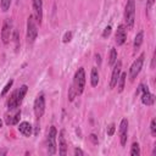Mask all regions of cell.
<instances>
[{"label":"cell","mask_w":156,"mask_h":156,"mask_svg":"<svg viewBox=\"0 0 156 156\" xmlns=\"http://www.w3.org/2000/svg\"><path fill=\"white\" fill-rule=\"evenodd\" d=\"M135 20V0H128L124 9V21L128 29H132Z\"/></svg>","instance_id":"obj_1"},{"label":"cell","mask_w":156,"mask_h":156,"mask_svg":"<svg viewBox=\"0 0 156 156\" xmlns=\"http://www.w3.org/2000/svg\"><path fill=\"white\" fill-rule=\"evenodd\" d=\"M85 87V72L83 67H79L74 74V79H73V88L76 90L77 95H80L84 90Z\"/></svg>","instance_id":"obj_2"},{"label":"cell","mask_w":156,"mask_h":156,"mask_svg":"<svg viewBox=\"0 0 156 156\" xmlns=\"http://www.w3.org/2000/svg\"><path fill=\"white\" fill-rule=\"evenodd\" d=\"M37 35H38V27H37L35 18L33 16H29L27 18V41L29 44L34 43V40L37 39Z\"/></svg>","instance_id":"obj_3"},{"label":"cell","mask_w":156,"mask_h":156,"mask_svg":"<svg viewBox=\"0 0 156 156\" xmlns=\"http://www.w3.org/2000/svg\"><path fill=\"white\" fill-rule=\"evenodd\" d=\"M56 135H57V130H56L55 126H51L50 130L48 133V136H46V146H48L49 155L56 154Z\"/></svg>","instance_id":"obj_4"},{"label":"cell","mask_w":156,"mask_h":156,"mask_svg":"<svg viewBox=\"0 0 156 156\" xmlns=\"http://www.w3.org/2000/svg\"><path fill=\"white\" fill-rule=\"evenodd\" d=\"M144 58H145V54L143 52L136 57V60L130 66V68H129V79H130V82H133L136 78V76L139 74V72L143 67V63H144Z\"/></svg>","instance_id":"obj_5"},{"label":"cell","mask_w":156,"mask_h":156,"mask_svg":"<svg viewBox=\"0 0 156 156\" xmlns=\"http://www.w3.org/2000/svg\"><path fill=\"white\" fill-rule=\"evenodd\" d=\"M44 111H45V98H44V94L40 93V94H38V96L34 100V115H35V117L39 119L44 115Z\"/></svg>","instance_id":"obj_6"},{"label":"cell","mask_w":156,"mask_h":156,"mask_svg":"<svg viewBox=\"0 0 156 156\" xmlns=\"http://www.w3.org/2000/svg\"><path fill=\"white\" fill-rule=\"evenodd\" d=\"M11 32H12V21L10 18H6L2 23V29H1V40L4 44H9L11 38Z\"/></svg>","instance_id":"obj_7"},{"label":"cell","mask_w":156,"mask_h":156,"mask_svg":"<svg viewBox=\"0 0 156 156\" xmlns=\"http://www.w3.org/2000/svg\"><path fill=\"white\" fill-rule=\"evenodd\" d=\"M32 4H33L35 22L40 24L43 20V0H32Z\"/></svg>","instance_id":"obj_8"},{"label":"cell","mask_w":156,"mask_h":156,"mask_svg":"<svg viewBox=\"0 0 156 156\" xmlns=\"http://www.w3.org/2000/svg\"><path fill=\"white\" fill-rule=\"evenodd\" d=\"M121 68H122V62L121 61H116L115 62V67L111 74V80H110V88H115L117 85L119 74H121Z\"/></svg>","instance_id":"obj_9"},{"label":"cell","mask_w":156,"mask_h":156,"mask_svg":"<svg viewBox=\"0 0 156 156\" xmlns=\"http://www.w3.org/2000/svg\"><path fill=\"white\" fill-rule=\"evenodd\" d=\"M127 134H128V121L127 118H123L119 124V141L122 146L127 144Z\"/></svg>","instance_id":"obj_10"},{"label":"cell","mask_w":156,"mask_h":156,"mask_svg":"<svg viewBox=\"0 0 156 156\" xmlns=\"http://www.w3.org/2000/svg\"><path fill=\"white\" fill-rule=\"evenodd\" d=\"M126 39H127V28L124 27V24H119L117 27V32H116V35H115L116 44L122 45V44H124Z\"/></svg>","instance_id":"obj_11"},{"label":"cell","mask_w":156,"mask_h":156,"mask_svg":"<svg viewBox=\"0 0 156 156\" xmlns=\"http://www.w3.org/2000/svg\"><path fill=\"white\" fill-rule=\"evenodd\" d=\"M141 90H143V95H141V102L146 106H151L155 102V95L151 94L147 89V87L141 85Z\"/></svg>","instance_id":"obj_12"},{"label":"cell","mask_w":156,"mask_h":156,"mask_svg":"<svg viewBox=\"0 0 156 156\" xmlns=\"http://www.w3.org/2000/svg\"><path fill=\"white\" fill-rule=\"evenodd\" d=\"M58 154L65 156L67 154V143L65 139V130H60L58 133Z\"/></svg>","instance_id":"obj_13"},{"label":"cell","mask_w":156,"mask_h":156,"mask_svg":"<svg viewBox=\"0 0 156 156\" xmlns=\"http://www.w3.org/2000/svg\"><path fill=\"white\" fill-rule=\"evenodd\" d=\"M27 90H28V87H27L26 84H23L22 87H20V89H17L16 91H13V95H15V98H16V102H17V105H18V106L22 104L23 98L26 96Z\"/></svg>","instance_id":"obj_14"},{"label":"cell","mask_w":156,"mask_h":156,"mask_svg":"<svg viewBox=\"0 0 156 156\" xmlns=\"http://www.w3.org/2000/svg\"><path fill=\"white\" fill-rule=\"evenodd\" d=\"M32 124L29 123V122H22V123H20V126H18V130H20V133H22L24 136H29L30 134H32Z\"/></svg>","instance_id":"obj_15"},{"label":"cell","mask_w":156,"mask_h":156,"mask_svg":"<svg viewBox=\"0 0 156 156\" xmlns=\"http://www.w3.org/2000/svg\"><path fill=\"white\" fill-rule=\"evenodd\" d=\"M20 117H21V111L16 110V113L13 116H9L6 118V124H9V126L10 124H17L20 121Z\"/></svg>","instance_id":"obj_16"},{"label":"cell","mask_w":156,"mask_h":156,"mask_svg":"<svg viewBox=\"0 0 156 156\" xmlns=\"http://www.w3.org/2000/svg\"><path fill=\"white\" fill-rule=\"evenodd\" d=\"M90 83H91L93 87H96L98 83H99V72H98V68H96V67H93V68H91Z\"/></svg>","instance_id":"obj_17"},{"label":"cell","mask_w":156,"mask_h":156,"mask_svg":"<svg viewBox=\"0 0 156 156\" xmlns=\"http://www.w3.org/2000/svg\"><path fill=\"white\" fill-rule=\"evenodd\" d=\"M143 39H144V33H143V30H140V32L136 33V35H135V38H134V49H135V50H138V49L141 46Z\"/></svg>","instance_id":"obj_18"},{"label":"cell","mask_w":156,"mask_h":156,"mask_svg":"<svg viewBox=\"0 0 156 156\" xmlns=\"http://www.w3.org/2000/svg\"><path fill=\"white\" fill-rule=\"evenodd\" d=\"M126 78H127V73H121L119 74V78H118V91H123V88H124V83H126Z\"/></svg>","instance_id":"obj_19"},{"label":"cell","mask_w":156,"mask_h":156,"mask_svg":"<svg viewBox=\"0 0 156 156\" xmlns=\"http://www.w3.org/2000/svg\"><path fill=\"white\" fill-rule=\"evenodd\" d=\"M116 61H117V51H116L115 48H112L111 51H110V56H108V65L113 66Z\"/></svg>","instance_id":"obj_20"},{"label":"cell","mask_w":156,"mask_h":156,"mask_svg":"<svg viewBox=\"0 0 156 156\" xmlns=\"http://www.w3.org/2000/svg\"><path fill=\"white\" fill-rule=\"evenodd\" d=\"M18 35H20L18 29H15L13 30V43H15V50H16V52L20 49V37Z\"/></svg>","instance_id":"obj_21"},{"label":"cell","mask_w":156,"mask_h":156,"mask_svg":"<svg viewBox=\"0 0 156 156\" xmlns=\"http://www.w3.org/2000/svg\"><path fill=\"white\" fill-rule=\"evenodd\" d=\"M130 155L132 156H139L140 155V147L138 143H133L132 149H130Z\"/></svg>","instance_id":"obj_22"},{"label":"cell","mask_w":156,"mask_h":156,"mask_svg":"<svg viewBox=\"0 0 156 156\" xmlns=\"http://www.w3.org/2000/svg\"><path fill=\"white\" fill-rule=\"evenodd\" d=\"M11 5V0H0V7L2 11H7L10 9Z\"/></svg>","instance_id":"obj_23"},{"label":"cell","mask_w":156,"mask_h":156,"mask_svg":"<svg viewBox=\"0 0 156 156\" xmlns=\"http://www.w3.org/2000/svg\"><path fill=\"white\" fill-rule=\"evenodd\" d=\"M12 84H13V80L12 79H10L9 82H7V84L4 87V89H2V91H1V96H5L6 95V93L10 90V88L12 87Z\"/></svg>","instance_id":"obj_24"},{"label":"cell","mask_w":156,"mask_h":156,"mask_svg":"<svg viewBox=\"0 0 156 156\" xmlns=\"http://www.w3.org/2000/svg\"><path fill=\"white\" fill-rule=\"evenodd\" d=\"M150 129H151V134H152L154 136H156V119H155V118H152V119H151Z\"/></svg>","instance_id":"obj_25"},{"label":"cell","mask_w":156,"mask_h":156,"mask_svg":"<svg viewBox=\"0 0 156 156\" xmlns=\"http://www.w3.org/2000/svg\"><path fill=\"white\" fill-rule=\"evenodd\" d=\"M71 39H72V32H66L63 38H62V41L63 43H68V41H71Z\"/></svg>","instance_id":"obj_26"},{"label":"cell","mask_w":156,"mask_h":156,"mask_svg":"<svg viewBox=\"0 0 156 156\" xmlns=\"http://www.w3.org/2000/svg\"><path fill=\"white\" fill-rule=\"evenodd\" d=\"M77 94H76V90H74V88H73V85L69 88V91H68V99H69V101H73V99H74V96H76Z\"/></svg>","instance_id":"obj_27"},{"label":"cell","mask_w":156,"mask_h":156,"mask_svg":"<svg viewBox=\"0 0 156 156\" xmlns=\"http://www.w3.org/2000/svg\"><path fill=\"white\" fill-rule=\"evenodd\" d=\"M115 129H116L115 124H113V123H111V124L107 127V134H108L110 136H112V135L115 134Z\"/></svg>","instance_id":"obj_28"},{"label":"cell","mask_w":156,"mask_h":156,"mask_svg":"<svg viewBox=\"0 0 156 156\" xmlns=\"http://www.w3.org/2000/svg\"><path fill=\"white\" fill-rule=\"evenodd\" d=\"M111 34V26H107L102 32V38H107Z\"/></svg>","instance_id":"obj_29"},{"label":"cell","mask_w":156,"mask_h":156,"mask_svg":"<svg viewBox=\"0 0 156 156\" xmlns=\"http://www.w3.org/2000/svg\"><path fill=\"white\" fill-rule=\"evenodd\" d=\"M89 138H90V140L93 141V144H98V141H99V140H98V136H96L95 134H90V135H89Z\"/></svg>","instance_id":"obj_30"},{"label":"cell","mask_w":156,"mask_h":156,"mask_svg":"<svg viewBox=\"0 0 156 156\" xmlns=\"http://www.w3.org/2000/svg\"><path fill=\"white\" fill-rule=\"evenodd\" d=\"M74 155H79V156H83V155H84V152H83L80 149H78V147H77V149H74Z\"/></svg>","instance_id":"obj_31"},{"label":"cell","mask_w":156,"mask_h":156,"mask_svg":"<svg viewBox=\"0 0 156 156\" xmlns=\"http://www.w3.org/2000/svg\"><path fill=\"white\" fill-rule=\"evenodd\" d=\"M95 60H96L98 65L100 66V63H101V58H100V55H99V54H96V55H95Z\"/></svg>","instance_id":"obj_32"},{"label":"cell","mask_w":156,"mask_h":156,"mask_svg":"<svg viewBox=\"0 0 156 156\" xmlns=\"http://www.w3.org/2000/svg\"><path fill=\"white\" fill-rule=\"evenodd\" d=\"M154 2H155V0H147V10H149L150 7H152Z\"/></svg>","instance_id":"obj_33"},{"label":"cell","mask_w":156,"mask_h":156,"mask_svg":"<svg viewBox=\"0 0 156 156\" xmlns=\"http://www.w3.org/2000/svg\"><path fill=\"white\" fill-rule=\"evenodd\" d=\"M1 126H2V121H1V118H0V128H1Z\"/></svg>","instance_id":"obj_34"}]
</instances>
